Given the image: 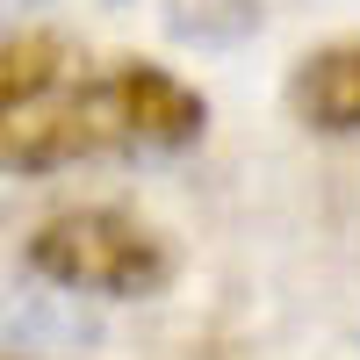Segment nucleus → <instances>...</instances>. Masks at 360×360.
Wrapping results in <instances>:
<instances>
[{
	"label": "nucleus",
	"instance_id": "nucleus-5",
	"mask_svg": "<svg viewBox=\"0 0 360 360\" xmlns=\"http://www.w3.org/2000/svg\"><path fill=\"white\" fill-rule=\"evenodd\" d=\"M44 339L79 346V339H94V317H86V310H65L58 295H29V303L15 310V346H29V353H37Z\"/></svg>",
	"mask_w": 360,
	"mask_h": 360
},
{
	"label": "nucleus",
	"instance_id": "nucleus-2",
	"mask_svg": "<svg viewBox=\"0 0 360 360\" xmlns=\"http://www.w3.org/2000/svg\"><path fill=\"white\" fill-rule=\"evenodd\" d=\"M29 274L65 295H152L173 274L159 231H144L123 209H65L22 245Z\"/></svg>",
	"mask_w": 360,
	"mask_h": 360
},
{
	"label": "nucleus",
	"instance_id": "nucleus-3",
	"mask_svg": "<svg viewBox=\"0 0 360 360\" xmlns=\"http://www.w3.org/2000/svg\"><path fill=\"white\" fill-rule=\"evenodd\" d=\"M288 101L310 130L324 137H353L360 130V37L353 44H324L317 58H303L288 79Z\"/></svg>",
	"mask_w": 360,
	"mask_h": 360
},
{
	"label": "nucleus",
	"instance_id": "nucleus-4",
	"mask_svg": "<svg viewBox=\"0 0 360 360\" xmlns=\"http://www.w3.org/2000/svg\"><path fill=\"white\" fill-rule=\"evenodd\" d=\"M51 79H58V37H15L8 44V72H0V101H8V115H22Z\"/></svg>",
	"mask_w": 360,
	"mask_h": 360
},
{
	"label": "nucleus",
	"instance_id": "nucleus-1",
	"mask_svg": "<svg viewBox=\"0 0 360 360\" xmlns=\"http://www.w3.org/2000/svg\"><path fill=\"white\" fill-rule=\"evenodd\" d=\"M202 115H209L202 94L180 86L173 72L115 65L44 115H15L8 166L44 173V166H65V159H94V152H173V144L202 137Z\"/></svg>",
	"mask_w": 360,
	"mask_h": 360
}]
</instances>
